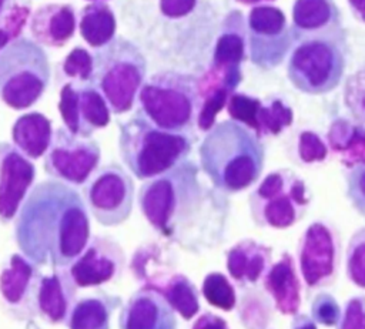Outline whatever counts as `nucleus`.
I'll return each mask as SVG.
<instances>
[{
    "label": "nucleus",
    "instance_id": "obj_1",
    "mask_svg": "<svg viewBox=\"0 0 365 329\" xmlns=\"http://www.w3.org/2000/svg\"><path fill=\"white\" fill-rule=\"evenodd\" d=\"M138 207L160 235L195 252L220 241L228 215L224 192L204 185L191 160L145 179L138 189Z\"/></svg>",
    "mask_w": 365,
    "mask_h": 329
},
{
    "label": "nucleus",
    "instance_id": "obj_2",
    "mask_svg": "<svg viewBox=\"0 0 365 329\" xmlns=\"http://www.w3.org/2000/svg\"><path fill=\"white\" fill-rule=\"evenodd\" d=\"M13 234L20 254L36 265L67 266L91 236L87 205L74 187L44 179L20 205Z\"/></svg>",
    "mask_w": 365,
    "mask_h": 329
},
{
    "label": "nucleus",
    "instance_id": "obj_3",
    "mask_svg": "<svg viewBox=\"0 0 365 329\" xmlns=\"http://www.w3.org/2000/svg\"><path fill=\"white\" fill-rule=\"evenodd\" d=\"M200 168L212 187L224 194L244 191L261 177L265 147L247 125L224 120L215 122L200 144Z\"/></svg>",
    "mask_w": 365,
    "mask_h": 329
},
{
    "label": "nucleus",
    "instance_id": "obj_4",
    "mask_svg": "<svg viewBox=\"0 0 365 329\" xmlns=\"http://www.w3.org/2000/svg\"><path fill=\"white\" fill-rule=\"evenodd\" d=\"M191 134L171 132L135 113L118 122V152L128 171L138 179L164 174L191 152Z\"/></svg>",
    "mask_w": 365,
    "mask_h": 329
},
{
    "label": "nucleus",
    "instance_id": "obj_5",
    "mask_svg": "<svg viewBox=\"0 0 365 329\" xmlns=\"http://www.w3.org/2000/svg\"><path fill=\"white\" fill-rule=\"evenodd\" d=\"M137 103V113L154 125L191 134L200 108L198 78L174 70L158 71L143 83Z\"/></svg>",
    "mask_w": 365,
    "mask_h": 329
},
{
    "label": "nucleus",
    "instance_id": "obj_6",
    "mask_svg": "<svg viewBox=\"0 0 365 329\" xmlns=\"http://www.w3.org/2000/svg\"><path fill=\"white\" fill-rule=\"evenodd\" d=\"M91 84L101 93L111 114L130 111L145 81L147 60L131 40L115 36L108 44L93 53Z\"/></svg>",
    "mask_w": 365,
    "mask_h": 329
},
{
    "label": "nucleus",
    "instance_id": "obj_7",
    "mask_svg": "<svg viewBox=\"0 0 365 329\" xmlns=\"http://www.w3.org/2000/svg\"><path fill=\"white\" fill-rule=\"evenodd\" d=\"M51 78L48 56L33 38L20 36L0 51V100L16 111L33 107Z\"/></svg>",
    "mask_w": 365,
    "mask_h": 329
},
{
    "label": "nucleus",
    "instance_id": "obj_8",
    "mask_svg": "<svg viewBox=\"0 0 365 329\" xmlns=\"http://www.w3.org/2000/svg\"><path fill=\"white\" fill-rule=\"evenodd\" d=\"M346 67V34H334L297 41L287 74L291 84L309 95L328 94L341 83Z\"/></svg>",
    "mask_w": 365,
    "mask_h": 329
},
{
    "label": "nucleus",
    "instance_id": "obj_9",
    "mask_svg": "<svg viewBox=\"0 0 365 329\" xmlns=\"http://www.w3.org/2000/svg\"><path fill=\"white\" fill-rule=\"evenodd\" d=\"M311 195L305 181L282 168L265 175L251 191L248 204L258 226L285 229L298 224L308 211Z\"/></svg>",
    "mask_w": 365,
    "mask_h": 329
},
{
    "label": "nucleus",
    "instance_id": "obj_10",
    "mask_svg": "<svg viewBox=\"0 0 365 329\" xmlns=\"http://www.w3.org/2000/svg\"><path fill=\"white\" fill-rule=\"evenodd\" d=\"M134 194L133 177L117 162L100 165L83 188L88 212L103 226H118L130 218Z\"/></svg>",
    "mask_w": 365,
    "mask_h": 329
},
{
    "label": "nucleus",
    "instance_id": "obj_11",
    "mask_svg": "<svg viewBox=\"0 0 365 329\" xmlns=\"http://www.w3.org/2000/svg\"><path fill=\"white\" fill-rule=\"evenodd\" d=\"M43 157V168L50 178L80 187L98 168L101 148L94 138L78 137L66 127H58L53 130L50 145Z\"/></svg>",
    "mask_w": 365,
    "mask_h": 329
},
{
    "label": "nucleus",
    "instance_id": "obj_12",
    "mask_svg": "<svg viewBox=\"0 0 365 329\" xmlns=\"http://www.w3.org/2000/svg\"><path fill=\"white\" fill-rule=\"evenodd\" d=\"M298 269L309 289L332 285L341 263V238L335 226L327 221H314L299 238Z\"/></svg>",
    "mask_w": 365,
    "mask_h": 329
},
{
    "label": "nucleus",
    "instance_id": "obj_13",
    "mask_svg": "<svg viewBox=\"0 0 365 329\" xmlns=\"http://www.w3.org/2000/svg\"><path fill=\"white\" fill-rule=\"evenodd\" d=\"M247 50L254 66L272 70L279 66L291 50L292 34L281 9L257 4L245 21Z\"/></svg>",
    "mask_w": 365,
    "mask_h": 329
},
{
    "label": "nucleus",
    "instance_id": "obj_14",
    "mask_svg": "<svg viewBox=\"0 0 365 329\" xmlns=\"http://www.w3.org/2000/svg\"><path fill=\"white\" fill-rule=\"evenodd\" d=\"M43 272L23 254H10L0 268V306L17 320H33L38 316L37 296Z\"/></svg>",
    "mask_w": 365,
    "mask_h": 329
},
{
    "label": "nucleus",
    "instance_id": "obj_15",
    "mask_svg": "<svg viewBox=\"0 0 365 329\" xmlns=\"http://www.w3.org/2000/svg\"><path fill=\"white\" fill-rule=\"evenodd\" d=\"M66 268L77 288H98L121 278L125 254L114 238L91 235L83 251Z\"/></svg>",
    "mask_w": 365,
    "mask_h": 329
},
{
    "label": "nucleus",
    "instance_id": "obj_16",
    "mask_svg": "<svg viewBox=\"0 0 365 329\" xmlns=\"http://www.w3.org/2000/svg\"><path fill=\"white\" fill-rule=\"evenodd\" d=\"M57 108L64 127L84 138L106 128L111 120L107 101L91 83H64Z\"/></svg>",
    "mask_w": 365,
    "mask_h": 329
},
{
    "label": "nucleus",
    "instance_id": "obj_17",
    "mask_svg": "<svg viewBox=\"0 0 365 329\" xmlns=\"http://www.w3.org/2000/svg\"><path fill=\"white\" fill-rule=\"evenodd\" d=\"M36 165L11 142L0 141V224L11 222L34 185Z\"/></svg>",
    "mask_w": 365,
    "mask_h": 329
},
{
    "label": "nucleus",
    "instance_id": "obj_18",
    "mask_svg": "<svg viewBox=\"0 0 365 329\" xmlns=\"http://www.w3.org/2000/svg\"><path fill=\"white\" fill-rule=\"evenodd\" d=\"M120 329H177L175 312L155 291H135L118 315Z\"/></svg>",
    "mask_w": 365,
    "mask_h": 329
},
{
    "label": "nucleus",
    "instance_id": "obj_19",
    "mask_svg": "<svg viewBox=\"0 0 365 329\" xmlns=\"http://www.w3.org/2000/svg\"><path fill=\"white\" fill-rule=\"evenodd\" d=\"M247 51L245 19L241 11L232 10L222 23L221 33L215 43L211 70L224 75L225 80L237 88L241 81L240 64Z\"/></svg>",
    "mask_w": 365,
    "mask_h": 329
},
{
    "label": "nucleus",
    "instance_id": "obj_20",
    "mask_svg": "<svg viewBox=\"0 0 365 329\" xmlns=\"http://www.w3.org/2000/svg\"><path fill=\"white\" fill-rule=\"evenodd\" d=\"M31 38L43 47H64L76 34L77 11L70 3H44L29 19Z\"/></svg>",
    "mask_w": 365,
    "mask_h": 329
},
{
    "label": "nucleus",
    "instance_id": "obj_21",
    "mask_svg": "<svg viewBox=\"0 0 365 329\" xmlns=\"http://www.w3.org/2000/svg\"><path fill=\"white\" fill-rule=\"evenodd\" d=\"M77 289L66 266L51 268L50 273H43L37 296L38 316L50 325L66 323L77 299Z\"/></svg>",
    "mask_w": 365,
    "mask_h": 329
},
{
    "label": "nucleus",
    "instance_id": "obj_22",
    "mask_svg": "<svg viewBox=\"0 0 365 329\" xmlns=\"http://www.w3.org/2000/svg\"><path fill=\"white\" fill-rule=\"evenodd\" d=\"M344 30L334 0H295L291 34L295 41L334 34Z\"/></svg>",
    "mask_w": 365,
    "mask_h": 329
},
{
    "label": "nucleus",
    "instance_id": "obj_23",
    "mask_svg": "<svg viewBox=\"0 0 365 329\" xmlns=\"http://www.w3.org/2000/svg\"><path fill=\"white\" fill-rule=\"evenodd\" d=\"M262 286L279 313L295 315L299 312L302 283L291 254L284 252L281 259L269 266L262 278Z\"/></svg>",
    "mask_w": 365,
    "mask_h": 329
},
{
    "label": "nucleus",
    "instance_id": "obj_24",
    "mask_svg": "<svg viewBox=\"0 0 365 329\" xmlns=\"http://www.w3.org/2000/svg\"><path fill=\"white\" fill-rule=\"evenodd\" d=\"M272 265V249L254 239H241L227 252V271L240 286L262 281Z\"/></svg>",
    "mask_w": 365,
    "mask_h": 329
},
{
    "label": "nucleus",
    "instance_id": "obj_25",
    "mask_svg": "<svg viewBox=\"0 0 365 329\" xmlns=\"http://www.w3.org/2000/svg\"><path fill=\"white\" fill-rule=\"evenodd\" d=\"M13 145L30 160L41 158L51 141V120L43 113L30 111L16 118L10 130Z\"/></svg>",
    "mask_w": 365,
    "mask_h": 329
},
{
    "label": "nucleus",
    "instance_id": "obj_26",
    "mask_svg": "<svg viewBox=\"0 0 365 329\" xmlns=\"http://www.w3.org/2000/svg\"><path fill=\"white\" fill-rule=\"evenodd\" d=\"M121 306V298L106 292L76 299L66 325L68 329H110L113 312Z\"/></svg>",
    "mask_w": 365,
    "mask_h": 329
},
{
    "label": "nucleus",
    "instance_id": "obj_27",
    "mask_svg": "<svg viewBox=\"0 0 365 329\" xmlns=\"http://www.w3.org/2000/svg\"><path fill=\"white\" fill-rule=\"evenodd\" d=\"M77 28L90 47L100 48L115 37L117 19L107 1H90L77 13Z\"/></svg>",
    "mask_w": 365,
    "mask_h": 329
},
{
    "label": "nucleus",
    "instance_id": "obj_28",
    "mask_svg": "<svg viewBox=\"0 0 365 329\" xmlns=\"http://www.w3.org/2000/svg\"><path fill=\"white\" fill-rule=\"evenodd\" d=\"M168 249L161 244H144L138 249H135L130 269L143 288L153 289L160 282H163L173 272L168 271L171 266Z\"/></svg>",
    "mask_w": 365,
    "mask_h": 329
},
{
    "label": "nucleus",
    "instance_id": "obj_29",
    "mask_svg": "<svg viewBox=\"0 0 365 329\" xmlns=\"http://www.w3.org/2000/svg\"><path fill=\"white\" fill-rule=\"evenodd\" d=\"M153 291L158 292L185 320L192 319L200 310V291L188 276L180 272H173Z\"/></svg>",
    "mask_w": 365,
    "mask_h": 329
},
{
    "label": "nucleus",
    "instance_id": "obj_30",
    "mask_svg": "<svg viewBox=\"0 0 365 329\" xmlns=\"http://www.w3.org/2000/svg\"><path fill=\"white\" fill-rule=\"evenodd\" d=\"M329 144L342 155L346 167L365 162V128L361 125L352 127L344 120L334 122L329 131Z\"/></svg>",
    "mask_w": 365,
    "mask_h": 329
},
{
    "label": "nucleus",
    "instance_id": "obj_31",
    "mask_svg": "<svg viewBox=\"0 0 365 329\" xmlns=\"http://www.w3.org/2000/svg\"><path fill=\"white\" fill-rule=\"evenodd\" d=\"M292 110L281 100H271L268 104H262L257 115V134L277 135L292 124Z\"/></svg>",
    "mask_w": 365,
    "mask_h": 329
},
{
    "label": "nucleus",
    "instance_id": "obj_32",
    "mask_svg": "<svg viewBox=\"0 0 365 329\" xmlns=\"http://www.w3.org/2000/svg\"><path fill=\"white\" fill-rule=\"evenodd\" d=\"M204 299L222 310H232L237 306V293L231 281L221 272H210L201 286Z\"/></svg>",
    "mask_w": 365,
    "mask_h": 329
},
{
    "label": "nucleus",
    "instance_id": "obj_33",
    "mask_svg": "<svg viewBox=\"0 0 365 329\" xmlns=\"http://www.w3.org/2000/svg\"><path fill=\"white\" fill-rule=\"evenodd\" d=\"M31 11L30 0H16V3L0 19V51L23 36Z\"/></svg>",
    "mask_w": 365,
    "mask_h": 329
},
{
    "label": "nucleus",
    "instance_id": "obj_34",
    "mask_svg": "<svg viewBox=\"0 0 365 329\" xmlns=\"http://www.w3.org/2000/svg\"><path fill=\"white\" fill-rule=\"evenodd\" d=\"M93 70V54L81 46L73 47L60 63V73L67 83H91Z\"/></svg>",
    "mask_w": 365,
    "mask_h": 329
},
{
    "label": "nucleus",
    "instance_id": "obj_35",
    "mask_svg": "<svg viewBox=\"0 0 365 329\" xmlns=\"http://www.w3.org/2000/svg\"><path fill=\"white\" fill-rule=\"evenodd\" d=\"M238 312L247 329H264L271 320L269 301L258 292L244 295L238 305Z\"/></svg>",
    "mask_w": 365,
    "mask_h": 329
},
{
    "label": "nucleus",
    "instance_id": "obj_36",
    "mask_svg": "<svg viewBox=\"0 0 365 329\" xmlns=\"http://www.w3.org/2000/svg\"><path fill=\"white\" fill-rule=\"evenodd\" d=\"M345 272L355 286L365 289V226L356 229L348 242Z\"/></svg>",
    "mask_w": 365,
    "mask_h": 329
},
{
    "label": "nucleus",
    "instance_id": "obj_37",
    "mask_svg": "<svg viewBox=\"0 0 365 329\" xmlns=\"http://www.w3.org/2000/svg\"><path fill=\"white\" fill-rule=\"evenodd\" d=\"M232 93L234 91L225 87H217L200 93V108L197 114V124L200 130L208 131L215 124L217 114L227 105Z\"/></svg>",
    "mask_w": 365,
    "mask_h": 329
},
{
    "label": "nucleus",
    "instance_id": "obj_38",
    "mask_svg": "<svg viewBox=\"0 0 365 329\" xmlns=\"http://www.w3.org/2000/svg\"><path fill=\"white\" fill-rule=\"evenodd\" d=\"M261 100L241 93H232L227 101V111L231 120L238 121L254 132L257 131V115L261 107ZM257 134V132H255Z\"/></svg>",
    "mask_w": 365,
    "mask_h": 329
},
{
    "label": "nucleus",
    "instance_id": "obj_39",
    "mask_svg": "<svg viewBox=\"0 0 365 329\" xmlns=\"http://www.w3.org/2000/svg\"><path fill=\"white\" fill-rule=\"evenodd\" d=\"M345 104L361 127L365 128V67L348 80Z\"/></svg>",
    "mask_w": 365,
    "mask_h": 329
},
{
    "label": "nucleus",
    "instance_id": "obj_40",
    "mask_svg": "<svg viewBox=\"0 0 365 329\" xmlns=\"http://www.w3.org/2000/svg\"><path fill=\"white\" fill-rule=\"evenodd\" d=\"M342 310L336 299L328 292H318L311 302V318L324 326H336Z\"/></svg>",
    "mask_w": 365,
    "mask_h": 329
},
{
    "label": "nucleus",
    "instance_id": "obj_41",
    "mask_svg": "<svg viewBox=\"0 0 365 329\" xmlns=\"http://www.w3.org/2000/svg\"><path fill=\"white\" fill-rule=\"evenodd\" d=\"M345 185L351 205L365 219V162L349 167L345 175Z\"/></svg>",
    "mask_w": 365,
    "mask_h": 329
},
{
    "label": "nucleus",
    "instance_id": "obj_42",
    "mask_svg": "<svg viewBox=\"0 0 365 329\" xmlns=\"http://www.w3.org/2000/svg\"><path fill=\"white\" fill-rule=\"evenodd\" d=\"M298 157L305 164L322 162L328 157V147L324 140L314 131H302L297 145Z\"/></svg>",
    "mask_w": 365,
    "mask_h": 329
},
{
    "label": "nucleus",
    "instance_id": "obj_43",
    "mask_svg": "<svg viewBox=\"0 0 365 329\" xmlns=\"http://www.w3.org/2000/svg\"><path fill=\"white\" fill-rule=\"evenodd\" d=\"M336 329H365V295L345 302Z\"/></svg>",
    "mask_w": 365,
    "mask_h": 329
},
{
    "label": "nucleus",
    "instance_id": "obj_44",
    "mask_svg": "<svg viewBox=\"0 0 365 329\" xmlns=\"http://www.w3.org/2000/svg\"><path fill=\"white\" fill-rule=\"evenodd\" d=\"M198 0H160L158 9L167 19H182L197 6Z\"/></svg>",
    "mask_w": 365,
    "mask_h": 329
},
{
    "label": "nucleus",
    "instance_id": "obj_45",
    "mask_svg": "<svg viewBox=\"0 0 365 329\" xmlns=\"http://www.w3.org/2000/svg\"><path fill=\"white\" fill-rule=\"evenodd\" d=\"M191 329H230V326L224 318L212 312H204L197 318Z\"/></svg>",
    "mask_w": 365,
    "mask_h": 329
},
{
    "label": "nucleus",
    "instance_id": "obj_46",
    "mask_svg": "<svg viewBox=\"0 0 365 329\" xmlns=\"http://www.w3.org/2000/svg\"><path fill=\"white\" fill-rule=\"evenodd\" d=\"M291 329H317V323L311 316L298 312L292 315Z\"/></svg>",
    "mask_w": 365,
    "mask_h": 329
},
{
    "label": "nucleus",
    "instance_id": "obj_47",
    "mask_svg": "<svg viewBox=\"0 0 365 329\" xmlns=\"http://www.w3.org/2000/svg\"><path fill=\"white\" fill-rule=\"evenodd\" d=\"M348 4L355 17L365 23V0H348Z\"/></svg>",
    "mask_w": 365,
    "mask_h": 329
},
{
    "label": "nucleus",
    "instance_id": "obj_48",
    "mask_svg": "<svg viewBox=\"0 0 365 329\" xmlns=\"http://www.w3.org/2000/svg\"><path fill=\"white\" fill-rule=\"evenodd\" d=\"M16 3V0H0V19L7 13V10Z\"/></svg>",
    "mask_w": 365,
    "mask_h": 329
},
{
    "label": "nucleus",
    "instance_id": "obj_49",
    "mask_svg": "<svg viewBox=\"0 0 365 329\" xmlns=\"http://www.w3.org/2000/svg\"><path fill=\"white\" fill-rule=\"evenodd\" d=\"M241 4H248V6H257V4H267L269 1H274V0H235Z\"/></svg>",
    "mask_w": 365,
    "mask_h": 329
},
{
    "label": "nucleus",
    "instance_id": "obj_50",
    "mask_svg": "<svg viewBox=\"0 0 365 329\" xmlns=\"http://www.w3.org/2000/svg\"><path fill=\"white\" fill-rule=\"evenodd\" d=\"M87 1H97V0H87ZM101 1H107V0H101Z\"/></svg>",
    "mask_w": 365,
    "mask_h": 329
}]
</instances>
